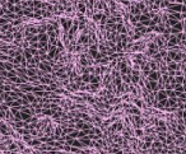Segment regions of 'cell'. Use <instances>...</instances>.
I'll return each mask as SVG.
<instances>
[{
    "instance_id": "6da1fadb",
    "label": "cell",
    "mask_w": 186,
    "mask_h": 154,
    "mask_svg": "<svg viewBox=\"0 0 186 154\" xmlns=\"http://www.w3.org/2000/svg\"><path fill=\"white\" fill-rule=\"evenodd\" d=\"M135 133H136L135 135H136L138 138H140V136H143V133H144V130H140V129H136V130H135Z\"/></svg>"
}]
</instances>
